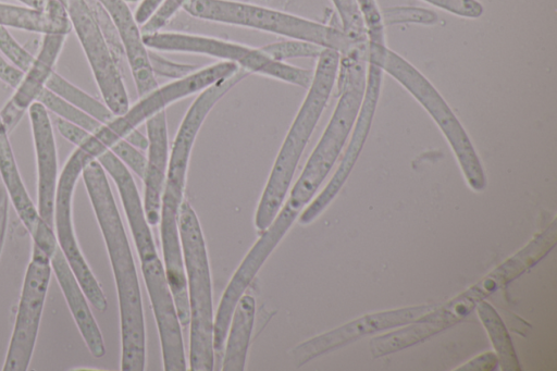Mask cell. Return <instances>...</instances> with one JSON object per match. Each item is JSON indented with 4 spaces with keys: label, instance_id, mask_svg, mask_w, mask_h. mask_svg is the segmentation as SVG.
Returning a JSON list of instances; mask_svg holds the SVG:
<instances>
[{
    "label": "cell",
    "instance_id": "6da1fadb",
    "mask_svg": "<svg viewBox=\"0 0 557 371\" xmlns=\"http://www.w3.org/2000/svg\"><path fill=\"white\" fill-rule=\"evenodd\" d=\"M82 178L114 275L121 324V370L144 371L146 330L141 293L124 225L107 173L98 160L84 168Z\"/></svg>",
    "mask_w": 557,
    "mask_h": 371
},
{
    "label": "cell",
    "instance_id": "7a4b0ae2",
    "mask_svg": "<svg viewBox=\"0 0 557 371\" xmlns=\"http://www.w3.org/2000/svg\"><path fill=\"white\" fill-rule=\"evenodd\" d=\"M368 45H356L341 54L338 65L339 98L319 143L307 160L273 222L265 232L277 243L310 203L337 160L356 122L366 88Z\"/></svg>",
    "mask_w": 557,
    "mask_h": 371
},
{
    "label": "cell",
    "instance_id": "3957f363",
    "mask_svg": "<svg viewBox=\"0 0 557 371\" xmlns=\"http://www.w3.org/2000/svg\"><path fill=\"white\" fill-rule=\"evenodd\" d=\"M230 90L228 82L219 81L198 92L180 124L169 158L159 222L166 277L182 326L189 324V309L178 217L184 200L188 163L206 118Z\"/></svg>",
    "mask_w": 557,
    "mask_h": 371
},
{
    "label": "cell",
    "instance_id": "277c9868",
    "mask_svg": "<svg viewBox=\"0 0 557 371\" xmlns=\"http://www.w3.org/2000/svg\"><path fill=\"white\" fill-rule=\"evenodd\" d=\"M113 180L137 248L146 288L153 309L165 371H185L186 358L165 267L159 258L150 225L129 169L109 149L97 158Z\"/></svg>",
    "mask_w": 557,
    "mask_h": 371
},
{
    "label": "cell",
    "instance_id": "5b68a950",
    "mask_svg": "<svg viewBox=\"0 0 557 371\" xmlns=\"http://www.w3.org/2000/svg\"><path fill=\"white\" fill-rule=\"evenodd\" d=\"M339 59L341 53L329 48L318 57L308 91L285 135L256 210L255 227L259 234L273 222L286 199L302 152L333 90Z\"/></svg>",
    "mask_w": 557,
    "mask_h": 371
},
{
    "label": "cell",
    "instance_id": "8992f818",
    "mask_svg": "<svg viewBox=\"0 0 557 371\" xmlns=\"http://www.w3.org/2000/svg\"><path fill=\"white\" fill-rule=\"evenodd\" d=\"M178 233L188 285L189 369L212 371L214 320L208 251L198 217L187 200L181 206Z\"/></svg>",
    "mask_w": 557,
    "mask_h": 371
},
{
    "label": "cell",
    "instance_id": "52a82bcc",
    "mask_svg": "<svg viewBox=\"0 0 557 371\" xmlns=\"http://www.w3.org/2000/svg\"><path fill=\"white\" fill-rule=\"evenodd\" d=\"M190 16L262 30L288 39L304 40L346 53L355 45L334 27L280 10L235 0H188L183 9Z\"/></svg>",
    "mask_w": 557,
    "mask_h": 371
},
{
    "label": "cell",
    "instance_id": "ba28073f",
    "mask_svg": "<svg viewBox=\"0 0 557 371\" xmlns=\"http://www.w3.org/2000/svg\"><path fill=\"white\" fill-rule=\"evenodd\" d=\"M367 61L373 62L394 77L422 104L445 135L469 186L475 191L483 190L486 180L471 140L433 85L414 66L385 45L368 40Z\"/></svg>",
    "mask_w": 557,
    "mask_h": 371
},
{
    "label": "cell",
    "instance_id": "9c48e42d",
    "mask_svg": "<svg viewBox=\"0 0 557 371\" xmlns=\"http://www.w3.org/2000/svg\"><path fill=\"white\" fill-rule=\"evenodd\" d=\"M143 39L146 47L153 51L203 54L232 62L249 74L268 76L302 88L309 87L313 75L310 70L271 59L261 48L216 37L157 30L143 33Z\"/></svg>",
    "mask_w": 557,
    "mask_h": 371
},
{
    "label": "cell",
    "instance_id": "30bf717a",
    "mask_svg": "<svg viewBox=\"0 0 557 371\" xmlns=\"http://www.w3.org/2000/svg\"><path fill=\"white\" fill-rule=\"evenodd\" d=\"M91 161L87 151L82 146H76L64 163L59 174L54 197L53 230L58 245L88 301L98 311L106 312L107 298L79 248L73 224L72 206L75 186L84 168Z\"/></svg>",
    "mask_w": 557,
    "mask_h": 371
},
{
    "label": "cell",
    "instance_id": "8fae6325",
    "mask_svg": "<svg viewBox=\"0 0 557 371\" xmlns=\"http://www.w3.org/2000/svg\"><path fill=\"white\" fill-rule=\"evenodd\" d=\"M52 269L50 257L33 245L3 371H26L34 353Z\"/></svg>",
    "mask_w": 557,
    "mask_h": 371
},
{
    "label": "cell",
    "instance_id": "7c38bea8",
    "mask_svg": "<svg viewBox=\"0 0 557 371\" xmlns=\"http://www.w3.org/2000/svg\"><path fill=\"white\" fill-rule=\"evenodd\" d=\"M71 27L89 64L102 101L114 115L124 113L129 99L123 77L87 0H67Z\"/></svg>",
    "mask_w": 557,
    "mask_h": 371
},
{
    "label": "cell",
    "instance_id": "4fadbf2b",
    "mask_svg": "<svg viewBox=\"0 0 557 371\" xmlns=\"http://www.w3.org/2000/svg\"><path fill=\"white\" fill-rule=\"evenodd\" d=\"M437 306L421 305L367 314L299 344L292 350L293 361L297 367H301L313 358L341 348L368 334L413 323Z\"/></svg>",
    "mask_w": 557,
    "mask_h": 371
},
{
    "label": "cell",
    "instance_id": "5bb4252c",
    "mask_svg": "<svg viewBox=\"0 0 557 371\" xmlns=\"http://www.w3.org/2000/svg\"><path fill=\"white\" fill-rule=\"evenodd\" d=\"M367 73L363 99L348 147L327 185L300 213L298 222L302 225L315 220L335 198L350 174L366 143L379 100L382 70L373 62H368Z\"/></svg>",
    "mask_w": 557,
    "mask_h": 371
},
{
    "label": "cell",
    "instance_id": "9a60e30c",
    "mask_svg": "<svg viewBox=\"0 0 557 371\" xmlns=\"http://www.w3.org/2000/svg\"><path fill=\"white\" fill-rule=\"evenodd\" d=\"M67 35L44 34L38 51L29 66L23 72L18 85L0 109L2 121L9 134L17 126L28 108L38 100L54 71L58 58Z\"/></svg>",
    "mask_w": 557,
    "mask_h": 371
},
{
    "label": "cell",
    "instance_id": "2e32d148",
    "mask_svg": "<svg viewBox=\"0 0 557 371\" xmlns=\"http://www.w3.org/2000/svg\"><path fill=\"white\" fill-rule=\"evenodd\" d=\"M37 170V211L53 227V208L58 172V153L49 111L39 101L27 110Z\"/></svg>",
    "mask_w": 557,
    "mask_h": 371
},
{
    "label": "cell",
    "instance_id": "e0dca14e",
    "mask_svg": "<svg viewBox=\"0 0 557 371\" xmlns=\"http://www.w3.org/2000/svg\"><path fill=\"white\" fill-rule=\"evenodd\" d=\"M107 12L122 42L139 97L159 86L152 72L149 49L144 44L140 25L125 0H96Z\"/></svg>",
    "mask_w": 557,
    "mask_h": 371
},
{
    "label": "cell",
    "instance_id": "ac0fdd59",
    "mask_svg": "<svg viewBox=\"0 0 557 371\" xmlns=\"http://www.w3.org/2000/svg\"><path fill=\"white\" fill-rule=\"evenodd\" d=\"M148 157L143 176L144 211L149 225H157L161 214V199L169 163V140L165 110L146 122Z\"/></svg>",
    "mask_w": 557,
    "mask_h": 371
},
{
    "label": "cell",
    "instance_id": "d6986e66",
    "mask_svg": "<svg viewBox=\"0 0 557 371\" xmlns=\"http://www.w3.org/2000/svg\"><path fill=\"white\" fill-rule=\"evenodd\" d=\"M50 264L85 345L95 358H102L106 346L101 331L59 245L50 258Z\"/></svg>",
    "mask_w": 557,
    "mask_h": 371
},
{
    "label": "cell",
    "instance_id": "ffe728a7",
    "mask_svg": "<svg viewBox=\"0 0 557 371\" xmlns=\"http://www.w3.org/2000/svg\"><path fill=\"white\" fill-rule=\"evenodd\" d=\"M557 221L463 294L475 305L536 264L555 246Z\"/></svg>",
    "mask_w": 557,
    "mask_h": 371
},
{
    "label": "cell",
    "instance_id": "44dd1931",
    "mask_svg": "<svg viewBox=\"0 0 557 371\" xmlns=\"http://www.w3.org/2000/svg\"><path fill=\"white\" fill-rule=\"evenodd\" d=\"M0 178L5 187L10 201L12 202L20 220L30 233L42 220L37 208L30 199L9 140V132L0 114Z\"/></svg>",
    "mask_w": 557,
    "mask_h": 371
},
{
    "label": "cell",
    "instance_id": "7402d4cb",
    "mask_svg": "<svg viewBox=\"0 0 557 371\" xmlns=\"http://www.w3.org/2000/svg\"><path fill=\"white\" fill-rule=\"evenodd\" d=\"M256 317V300L244 294L237 301L228 325L222 361L223 371H243Z\"/></svg>",
    "mask_w": 557,
    "mask_h": 371
},
{
    "label": "cell",
    "instance_id": "603a6c76",
    "mask_svg": "<svg viewBox=\"0 0 557 371\" xmlns=\"http://www.w3.org/2000/svg\"><path fill=\"white\" fill-rule=\"evenodd\" d=\"M435 309L405 329L372 338L370 341L372 356L379 358L410 347L449 327Z\"/></svg>",
    "mask_w": 557,
    "mask_h": 371
},
{
    "label": "cell",
    "instance_id": "cb8c5ba5",
    "mask_svg": "<svg viewBox=\"0 0 557 371\" xmlns=\"http://www.w3.org/2000/svg\"><path fill=\"white\" fill-rule=\"evenodd\" d=\"M478 317L484 325L502 370L520 371L521 367L517 358L513 344L505 326V323L487 301L480 300L475 305Z\"/></svg>",
    "mask_w": 557,
    "mask_h": 371
},
{
    "label": "cell",
    "instance_id": "d4e9b609",
    "mask_svg": "<svg viewBox=\"0 0 557 371\" xmlns=\"http://www.w3.org/2000/svg\"><path fill=\"white\" fill-rule=\"evenodd\" d=\"M46 88L101 124L108 123L115 116L103 101H99L55 71L49 77Z\"/></svg>",
    "mask_w": 557,
    "mask_h": 371
},
{
    "label": "cell",
    "instance_id": "484cf974",
    "mask_svg": "<svg viewBox=\"0 0 557 371\" xmlns=\"http://www.w3.org/2000/svg\"><path fill=\"white\" fill-rule=\"evenodd\" d=\"M37 101L42 103L49 112L54 113L58 118L71 122L90 134L95 133L102 125L99 121L47 88L42 90Z\"/></svg>",
    "mask_w": 557,
    "mask_h": 371
},
{
    "label": "cell",
    "instance_id": "4316f807",
    "mask_svg": "<svg viewBox=\"0 0 557 371\" xmlns=\"http://www.w3.org/2000/svg\"><path fill=\"white\" fill-rule=\"evenodd\" d=\"M324 48L304 40L287 39L261 47L271 59L286 62L289 59L318 58Z\"/></svg>",
    "mask_w": 557,
    "mask_h": 371
},
{
    "label": "cell",
    "instance_id": "83f0119b",
    "mask_svg": "<svg viewBox=\"0 0 557 371\" xmlns=\"http://www.w3.org/2000/svg\"><path fill=\"white\" fill-rule=\"evenodd\" d=\"M343 25V32L355 44L368 41L367 28L356 0H332Z\"/></svg>",
    "mask_w": 557,
    "mask_h": 371
},
{
    "label": "cell",
    "instance_id": "f1b7e54d",
    "mask_svg": "<svg viewBox=\"0 0 557 371\" xmlns=\"http://www.w3.org/2000/svg\"><path fill=\"white\" fill-rule=\"evenodd\" d=\"M384 24L419 23L434 24L437 16L431 10L413 7H395L381 11Z\"/></svg>",
    "mask_w": 557,
    "mask_h": 371
},
{
    "label": "cell",
    "instance_id": "f546056e",
    "mask_svg": "<svg viewBox=\"0 0 557 371\" xmlns=\"http://www.w3.org/2000/svg\"><path fill=\"white\" fill-rule=\"evenodd\" d=\"M0 53L23 72L34 59V54L17 42L4 26H0Z\"/></svg>",
    "mask_w": 557,
    "mask_h": 371
},
{
    "label": "cell",
    "instance_id": "4dcf8cb0",
    "mask_svg": "<svg viewBox=\"0 0 557 371\" xmlns=\"http://www.w3.org/2000/svg\"><path fill=\"white\" fill-rule=\"evenodd\" d=\"M356 2L364 21L368 40L373 44L385 45L384 23L375 0H356Z\"/></svg>",
    "mask_w": 557,
    "mask_h": 371
},
{
    "label": "cell",
    "instance_id": "1f68e13d",
    "mask_svg": "<svg viewBox=\"0 0 557 371\" xmlns=\"http://www.w3.org/2000/svg\"><path fill=\"white\" fill-rule=\"evenodd\" d=\"M149 60L154 75L171 79L185 77L199 69L195 64L174 62L150 49Z\"/></svg>",
    "mask_w": 557,
    "mask_h": 371
},
{
    "label": "cell",
    "instance_id": "d6a6232c",
    "mask_svg": "<svg viewBox=\"0 0 557 371\" xmlns=\"http://www.w3.org/2000/svg\"><path fill=\"white\" fill-rule=\"evenodd\" d=\"M188 0H163L151 17L140 26L141 33L161 30L168 22L182 10Z\"/></svg>",
    "mask_w": 557,
    "mask_h": 371
},
{
    "label": "cell",
    "instance_id": "836d02e7",
    "mask_svg": "<svg viewBox=\"0 0 557 371\" xmlns=\"http://www.w3.org/2000/svg\"><path fill=\"white\" fill-rule=\"evenodd\" d=\"M129 170L143 178L146 158L125 139H121L110 149Z\"/></svg>",
    "mask_w": 557,
    "mask_h": 371
},
{
    "label": "cell",
    "instance_id": "e575fe53",
    "mask_svg": "<svg viewBox=\"0 0 557 371\" xmlns=\"http://www.w3.org/2000/svg\"><path fill=\"white\" fill-rule=\"evenodd\" d=\"M440 9L459 16L476 18L483 13L482 4L476 0H424Z\"/></svg>",
    "mask_w": 557,
    "mask_h": 371
},
{
    "label": "cell",
    "instance_id": "d590c367",
    "mask_svg": "<svg viewBox=\"0 0 557 371\" xmlns=\"http://www.w3.org/2000/svg\"><path fill=\"white\" fill-rule=\"evenodd\" d=\"M498 358L495 353L487 351L474 357L456 371H493L497 368Z\"/></svg>",
    "mask_w": 557,
    "mask_h": 371
},
{
    "label": "cell",
    "instance_id": "8d00e7d4",
    "mask_svg": "<svg viewBox=\"0 0 557 371\" xmlns=\"http://www.w3.org/2000/svg\"><path fill=\"white\" fill-rule=\"evenodd\" d=\"M55 127L67 141L75 146L82 144L90 134L84 128L60 118L55 120Z\"/></svg>",
    "mask_w": 557,
    "mask_h": 371
},
{
    "label": "cell",
    "instance_id": "74e56055",
    "mask_svg": "<svg viewBox=\"0 0 557 371\" xmlns=\"http://www.w3.org/2000/svg\"><path fill=\"white\" fill-rule=\"evenodd\" d=\"M23 71L11 63L2 53H0V81L14 89L21 82Z\"/></svg>",
    "mask_w": 557,
    "mask_h": 371
},
{
    "label": "cell",
    "instance_id": "f35d334b",
    "mask_svg": "<svg viewBox=\"0 0 557 371\" xmlns=\"http://www.w3.org/2000/svg\"><path fill=\"white\" fill-rule=\"evenodd\" d=\"M9 200L10 198L8 191L3 184L0 182V256L2 252L8 226Z\"/></svg>",
    "mask_w": 557,
    "mask_h": 371
},
{
    "label": "cell",
    "instance_id": "ab89813d",
    "mask_svg": "<svg viewBox=\"0 0 557 371\" xmlns=\"http://www.w3.org/2000/svg\"><path fill=\"white\" fill-rule=\"evenodd\" d=\"M126 141H128L131 145L135 146L139 149H147L148 147V139L145 137L141 133H139L137 129L129 133L125 138Z\"/></svg>",
    "mask_w": 557,
    "mask_h": 371
},
{
    "label": "cell",
    "instance_id": "60d3db41",
    "mask_svg": "<svg viewBox=\"0 0 557 371\" xmlns=\"http://www.w3.org/2000/svg\"><path fill=\"white\" fill-rule=\"evenodd\" d=\"M127 3L141 2L143 0H125Z\"/></svg>",
    "mask_w": 557,
    "mask_h": 371
},
{
    "label": "cell",
    "instance_id": "b9f144b4",
    "mask_svg": "<svg viewBox=\"0 0 557 371\" xmlns=\"http://www.w3.org/2000/svg\"><path fill=\"white\" fill-rule=\"evenodd\" d=\"M59 1H60L62 4H64V5H65L67 0H59Z\"/></svg>",
    "mask_w": 557,
    "mask_h": 371
}]
</instances>
